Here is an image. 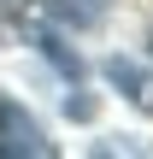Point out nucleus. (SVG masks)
I'll return each mask as SVG.
<instances>
[{"instance_id":"f257e3e1","label":"nucleus","mask_w":153,"mask_h":159,"mask_svg":"<svg viewBox=\"0 0 153 159\" xmlns=\"http://www.w3.org/2000/svg\"><path fill=\"white\" fill-rule=\"evenodd\" d=\"M24 153H29V159H47L53 142L41 136V124H35L18 100L0 94V159H24Z\"/></svg>"},{"instance_id":"f03ea898","label":"nucleus","mask_w":153,"mask_h":159,"mask_svg":"<svg viewBox=\"0 0 153 159\" xmlns=\"http://www.w3.org/2000/svg\"><path fill=\"white\" fill-rule=\"evenodd\" d=\"M106 77H112V89H124V94H130V106L153 112V77L136 65V59H106Z\"/></svg>"},{"instance_id":"7ed1b4c3","label":"nucleus","mask_w":153,"mask_h":159,"mask_svg":"<svg viewBox=\"0 0 153 159\" xmlns=\"http://www.w3.org/2000/svg\"><path fill=\"white\" fill-rule=\"evenodd\" d=\"M41 53H47V59H53V65H59L71 83L83 77V59H77V53H65V47H59V35H41Z\"/></svg>"},{"instance_id":"20e7f679","label":"nucleus","mask_w":153,"mask_h":159,"mask_svg":"<svg viewBox=\"0 0 153 159\" xmlns=\"http://www.w3.org/2000/svg\"><path fill=\"white\" fill-rule=\"evenodd\" d=\"M35 0H0V24H12V18H24Z\"/></svg>"},{"instance_id":"39448f33","label":"nucleus","mask_w":153,"mask_h":159,"mask_svg":"<svg viewBox=\"0 0 153 159\" xmlns=\"http://www.w3.org/2000/svg\"><path fill=\"white\" fill-rule=\"evenodd\" d=\"M77 6H83V24H88V18H100V12H106V0H77Z\"/></svg>"},{"instance_id":"423d86ee","label":"nucleus","mask_w":153,"mask_h":159,"mask_svg":"<svg viewBox=\"0 0 153 159\" xmlns=\"http://www.w3.org/2000/svg\"><path fill=\"white\" fill-rule=\"evenodd\" d=\"M147 53H153V30H147Z\"/></svg>"}]
</instances>
